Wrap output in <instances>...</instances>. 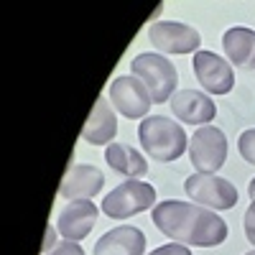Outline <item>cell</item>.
I'll return each instance as SVG.
<instances>
[{
	"label": "cell",
	"instance_id": "obj_8",
	"mask_svg": "<svg viewBox=\"0 0 255 255\" xmlns=\"http://www.w3.org/2000/svg\"><path fill=\"white\" fill-rule=\"evenodd\" d=\"M148 38L158 51L166 54H189L197 51L202 44V36L197 28L186 23H176V20H158L148 28Z\"/></svg>",
	"mask_w": 255,
	"mask_h": 255
},
{
	"label": "cell",
	"instance_id": "obj_12",
	"mask_svg": "<svg viewBox=\"0 0 255 255\" xmlns=\"http://www.w3.org/2000/svg\"><path fill=\"white\" fill-rule=\"evenodd\" d=\"M171 110L181 123H189V125H209L215 113H217L212 97H207L204 92H197V90L174 92Z\"/></svg>",
	"mask_w": 255,
	"mask_h": 255
},
{
	"label": "cell",
	"instance_id": "obj_19",
	"mask_svg": "<svg viewBox=\"0 0 255 255\" xmlns=\"http://www.w3.org/2000/svg\"><path fill=\"white\" fill-rule=\"evenodd\" d=\"M148 255H191V250L181 243H171V245H161V248L151 250Z\"/></svg>",
	"mask_w": 255,
	"mask_h": 255
},
{
	"label": "cell",
	"instance_id": "obj_23",
	"mask_svg": "<svg viewBox=\"0 0 255 255\" xmlns=\"http://www.w3.org/2000/svg\"><path fill=\"white\" fill-rule=\"evenodd\" d=\"M245 255H255V250H250V253H245Z\"/></svg>",
	"mask_w": 255,
	"mask_h": 255
},
{
	"label": "cell",
	"instance_id": "obj_7",
	"mask_svg": "<svg viewBox=\"0 0 255 255\" xmlns=\"http://www.w3.org/2000/svg\"><path fill=\"white\" fill-rule=\"evenodd\" d=\"M110 102L113 108L125 115L128 120H138V118H145L148 110H151V92L148 87L135 77V74H123V77H115L113 84H110Z\"/></svg>",
	"mask_w": 255,
	"mask_h": 255
},
{
	"label": "cell",
	"instance_id": "obj_14",
	"mask_svg": "<svg viewBox=\"0 0 255 255\" xmlns=\"http://www.w3.org/2000/svg\"><path fill=\"white\" fill-rule=\"evenodd\" d=\"M115 133H118V118L110 108V102L108 97H97L87 123L82 128V138L90 145H110Z\"/></svg>",
	"mask_w": 255,
	"mask_h": 255
},
{
	"label": "cell",
	"instance_id": "obj_11",
	"mask_svg": "<svg viewBox=\"0 0 255 255\" xmlns=\"http://www.w3.org/2000/svg\"><path fill=\"white\" fill-rule=\"evenodd\" d=\"M105 176L97 166L92 163H74L61 179L59 186V197L64 199H92L97 191L102 189Z\"/></svg>",
	"mask_w": 255,
	"mask_h": 255
},
{
	"label": "cell",
	"instance_id": "obj_10",
	"mask_svg": "<svg viewBox=\"0 0 255 255\" xmlns=\"http://www.w3.org/2000/svg\"><path fill=\"white\" fill-rule=\"evenodd\" d=\"M97 225V207L90 199H74L61 209L56 220V230L64 240H84Z\"/></svg>",
	"mask_w": 255,
	"mask_h": 255
},
{
	"label": "cell",
	"instance_id": "obj_22",
	"mask_svg": "<svg viewBox=\"0 0 255 255\" xmlns=\"http://www.w3.org/2000/svg\"><path fill=\"white\" fill-rule=\"evenodd\" d=\"M248 194H250V199H255V179H253L250 186H248Z\"/></svg>",
	"mask_w": 255,
	"mask_h": 255
},
{
	"label": "cell",
	"instance_id": "obj_9",
	"mask_svg": "<svg viewBox=\"0 0 255 255\" xmlns=\"http://www.w3.org/2000/svg\"><path fill=\"white\" fill-rule=\"evenodd\" d=\"M194 74L209 95H227L235 87V74H232L230 61L212 51L194 54Z\"/></svg>",
	"mask_w": 255,
	"mask_h": 255
},
{
	"label": "cell",
	"instance_id": "obj_6",
	"mask_svg": "<svg viewBox=\"0 0 255 255\" xmlns=\"http://www.w3.org/2000/svg\"><path fill=\"white\" fill-rule=\"evenodd\" d=\"M184 191L189 199L207 209H232L238 204V189L227 179L215 174H191L184 181Z\"/></svg>",
	"mask_w": 255,
	"mask_h": 255
},
{
	"label": "cell",
	"instance_id": "obj_4",
	"mask_svg": "<svg viewBox=\"0 0 255 255\" xmlns=\"http://www.w3.org/2000/svg\"><path fill=\"white\" fill-rule=\"evenodd\" d=\"M148 207H156V189L148 181H138V179L115 186L102 199V212L110 220H128L138 215V212H145Z\"/></svg>",
	"mask_w": 255,
	"mask_h": 255
},
{
	"label": "cell",
	"instance_id": "obj_3",
	"mask_svg": "<svg viewBox=\"0 0 255 255\" xmlns=\"http://www.w3.org/2000/svg\"><path fill=\"white\" fill-rule=\"evenodd\" d=\"M130 74H135L145 84L148 92H151V100L156 105L166 102L168 97H174L179 74H176V67L166 56H161V54H138L130 61Z\"/></svg>",
	"mask_w": 255,
	"mask_h": 255
},
{
	"label": "cell",
	"instance_id": "obj_20",
	"mask_svg": "<svg viewBox=\"0 0 255 255\" xmlns=\"http://www.w3.org/2000/svg\"><path fill=\"white\" fill-rule=\"evenodd\" d=\"M243 225H245V235H248V240L255 245V199H253V204H250L248 212H245Z\"/></svg>",
	"mask_w": 255,
	"mask_h": 255
},
{
	"label": "cell",
	"instance_id": "obj_2",
	"mask_svg": "<svg viewBox=\"0 0 255 255\" xmlns=\"http://www.w3.org/2000/svg\"><path fill=\"white\" fill-rule=\"evenodd\" d=\"M138 138L148 158H156L161 163L176 161L186 151V133L179 123L166 115H148L140 120Z\"/></svg>",
	"mask_w": 255,
	"mask_h": 255
},
{
	"label": "cell",
	"instance_id": "obj_13",
	"mask_svg": "<svg viewBox=\"0 0 255 255\" xmlns=\"http://www.w3.org/2000/svg\"><path fill=\"white\" fill-rule=\"evenodd\" d=\"M145 250V235L133 225H120L115 230H108L95 243L92 255H143Z\"/></svg>",
	"mask_w": 255,
	"mask_h": 255
},
{
	"label": "cell",
	"instance_id": "obj_5",
	"mask_svg": "<svg viewBox=\"0 0 255 255\" xmlns=\"http://www.w3.org/2000/svg\"><path fill=\"white\" fill-rule=\"evenodd\" d=\"M189 158L197 174H215L225 166L227 158V138L220 128L202 125L189 140Z\"/></svg>",
	"mask_w": 255,
	"mask_h": 255
},
{
	"label": "cell",
	"instance_id": "obj_15",
	"mask_svg": "<svg viewBox=\"0 0 255 255\" xmlns=\"http://www.w3.org/2000/svg\"><path fill=\"white\" fill-rule=\"evenodd\" d=\"M222 49L230 64L240 69H255V31L245 26L227 28L222 36Z\"/></svg>",
	"mask_w": 255,
	"mask_h": 255
},
{
	"label": "cell",
	"instance_id": "obj_17",
	"mask_svg": "<svg viewBox=\"0 0 255 255\" xmlns=\"http://www.w3.org/2000/svg\"><path fill=\"white\" fill-rule=\"evenodd\" d=\"M238 148H240V156L255 166V128H250V130H245L238 140Z\"/></svg>",
	"mask_w": 255,
	"mask_h": 255
},
{
	"label": "cell",
	"instance_id": "obj_18",
	"mask_svg": "<svg viewBox=\"0 0 255 255\" xmlns=\"http://www.w3.org/2000/svg\"><path fill=\"white\" fill-rule=\"evenodd\" d=\"M49 255H84L82 245L79 243H72V240H61Z\"/></svg>",
	"mask_w": 255,
	"mask_h": 255
},
{
	"label": "cell",
	"instance_id": "obj_16",
	"mask_svg": "<svg viewBox=\"0 0 255 255\" xmlns=\"http://www.w3.org/2000/svg\"><path fill=\"white\" fill-rule=\"evenodd\" d=\"M105 161L113 171H118L120 176L128 179H140L148 174V163L145 158L135 151V148L125 145V143H110L108 145V153H105Z\"/></svg>",
	"mask_w": 255,
	"mask_h": 255
},
{
	"label": "cell",
	"instance_id": "obj_1",
	"mask_svg": "<svg viewBox=\"0 0 255 255\" xmlns=\"http://www.w3.org/2000/svg\"><path fill=\"white\" fill-rule=\"evenodd\" d=\"M153 225L181 245L217 248L227 240V225L220 215L202 204H189L179 199L158 202L151 212Z\"/></svg>",
	"mask_w": 255,
	"mask_h": 255
},
{
	"label": "cell",
	"instance_id": "obj_21",
	"mask_svg": "<svg viewBox=\"0 0 255 255\" xmlns=\"http://www.w3.org/2000/svg\"><path fill=\"white\" fill-rule=\"evenodd\" d=\"M56 232H59V230H56L54 225H49V227H46V235H44V245H41V255H49V253H51V250H54V248L59 245V243H56Z\"/></svg>",
	"mask_w": 255,
	"mask_h": 255
}]
</instances>
